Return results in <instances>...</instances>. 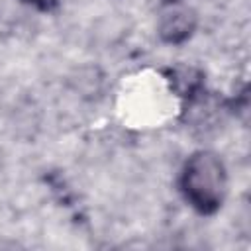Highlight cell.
I'll list each match as a JSON object with an SVG mask.
<instances>
[{
  "label": "cell",
  "mask_w": 251,
  "mask_h": 251,
  "mask_svg": "<svg viewBox=\"0 0 251 251\" xmlns=\"http://www.w3.org/2000/svg\"><path fill=\"white\" fill-rule=\"evenodd\" d=\"M226 186V167L216 153L196 151L188 157L180 175V190L196 212L214 214L224 202Z\"/></svg>",
  "instance_id": "cell-1"
},
{
  "label": "cell",
  "mask_w": 251,
  "mask_h": 251,
  "mask_svg": "<svg viewBox=\"0 0 251 251\" xmlns=\"http://www.w3.org/2000/svg\"><path fill=\"white\" fill-rule=\"evenodd\" d=\"M24 2H27V4H31V6L39 8V10L49 12V10H53V8L57 6V2H59V0H24Z\"/></svg>",
  "instance_id": "cell-3"
},
{
  "label": "cell",
  "mask_w": 251,
  "mask_h": 251,
  "mask_svg": "<svg viewBox=\"0 0 251 251\" xmlns=\"http://www.w3.org/2000/svg\"><path fill=\"white\" fill-rule=\"evenodd\" d=\"M194 25H196V18L192 10L184 6H175L163 12L159 20V33L169 43H180L186 37H190Z\"/></svg>",
  "instance_id": "cell-2"
}]
</instances>
